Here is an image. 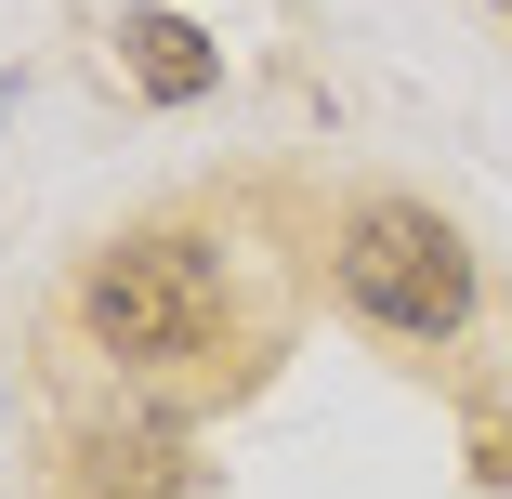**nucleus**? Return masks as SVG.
<instances>
[{
  "label": "nucleus",
  "instance_id": "nucleus-1",
  "mask_svg": "<svg viewBox=\"0 0 512 499\" xmlns=\"http://www.w3.org/2000/svg\"><path fill=\"white\" fill-rule=\"evenodd\" d=\"M79 329L106 355H132V368H184V355H211V329H224V263L197 237H171V224H145L119 250H92Z\"/></svg>",
  "mask_w": 512,
  "mask_h": 499
},
{
  "label": "nucleus",
  "instance_id": "nucleus-2",
  "mask_svg": "<svg viewBox=\"0 0 512 499\" xmlns=\"http://www.w3.org/2000/svg\"><path fill=\"white\" fill-rule=\"evenodd\" d=\"M342 303L394 342H447L473 316V250L447 211H421V197H368V211L342 224Z\"/></svg>",
  "mask_w": 512,
  "mask_h": 499
},
{
  "label": "nucleus",
  "instance_id": "nucleus-3",
  "mask_svg": "<svg viewBox=\"0 0 512 499\" xmlns=\"http://www.w3.org/2000/svg\"><path fill=\"white\" fill-rule=\"evenodd\" d=\"M119 66L158 92V106H197V92L224 79V53H211V27H184V14H119Z\"/></svg>",
  "mask_w": 512,
  "mask_h": 499
}]
</instances>
